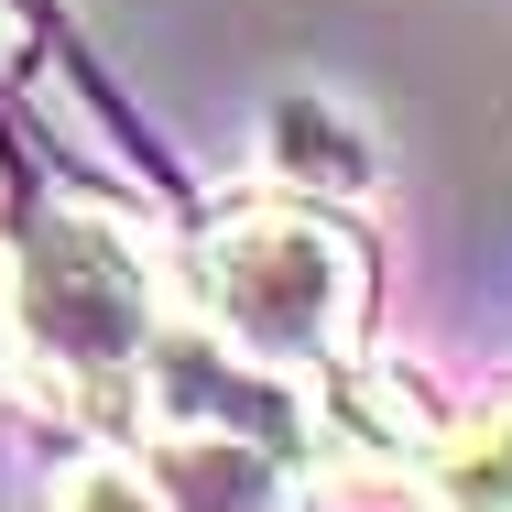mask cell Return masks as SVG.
<instances>
[{
	"instance_id": "3957f363",
	"label": "cell",
	"mask_w": 512,
	"mask_h": 512,
	"mask_svg": "<svg viewBox=\"0 0 512 512\" xmlns=\"http://www.w3.org/2000/svg\"><path fill=\"white\" fill-rule=\"evenodd\" d=\"M164 512H295V458L251 425H175L153 447Z\"/></svg>"
},
{
	"instance_id": "277c9868",
	"label": "cell",
	"mask_w": 512,
	"mask_h": 512,
	"mask_svg": "<svg viewBox=\"0 0 512 512\" xmlns=\"http://www.w3.org/2000/svg\"><path fill=\"white\" fill-rule=\"evenodd\" d=\"M425 512H512V393L425 458Z\"/></svg>"
},
{
	"instance_id": "8992f818",
	"label": "cell",
	"mask_w": 512,
	"mask_h": 512,
	"mask_svg": "<svg viewBox=\"0 0 512 512\" xmlns=\"http://www.w3.org/2000/svg\"><path fill=\"white\" fill-rule=\"evenodd\" d=\"M55 512H164V491H153L142 469H77Z\"/></svg>"
},
{
	"instance_id": "52a82bcc",
	"label": "cell",
	"mask_w": 512,
	"mask_h": 512,
	"mask_svg": "<svg viewBox=\"0 0 512 512\" xmlns=\"http://www.w3.org/2000/svg\"><path fill=\"white\" fill-rule=\"evenodd\" d=\"M0 338H11V327H0Z\"/></svg>"
},
{
	"instance_id": "7a4b0ae2",
	"label": "cell",
	"mask_w": 512,
	"mask_h": 512,
	"mask_svg": "<svg viewBox=\"0 0 512 512\" xmlns=\"http://www.w3.org/2000/svg\"><path fill=\"white\" fill-rule=\"evenodd\" d=\"M0 327H11V360H22V382L44 404L99 414V425H120L153 393V371H164L153 273H142V251L109 218H44L11 251Z\"/></svg>"
},
{
	"instance_id": "6da1fadb",
	"label": "cell",
	"mask_w": 512,
	"mask_h": 512,
	"mask_svg": "<svg viewBox=\"0 0 512 512\" xmlns=\"http://www.w3.org/2000/svg\"><path fill=\"white\" fill-rule=\"evenodd\" d=\"M186 295L207 338L273 382H338L360 371V316H371V262L360 240L306 197L218 207L186 251Z\"/></svg>"
},
{
	"instance_id": "5b68a950",
	"label": "cell",
	"mask_w": 512,
	"mask_h": 512,
	"mask_svg": "<svg viewBox=\"0 0 512 512\" xmlns=\"http://www.w3.org/2000/svg\"><path fill=\"white\" fill-rule=\"evenodd\" d=\"M273 153H284V175H295V186H338V197H360V186H371V153H360V142H349V120H327V109H284V142H273Z\"/></svg>"
}]
</instances>
